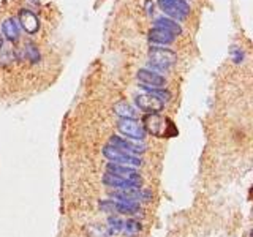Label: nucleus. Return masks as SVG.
Masks as SVG:
<instances>
[{"label": "nucleus", "mask_w": 253, "mask_h": 237, "mask_svg": "<svg viewBox=\"0 0 253 237\" xmlns=\"http://www.w3.org/2000/svg\"><path fill=\"white\" fill-rule=\"evenodd\" d=\"M177 62L176 52L165 48H151L149 49V65L155 70H170Z\"/></svg>", "instance_id": "f257e3e1"}, {"label": "nucleus", "mask_w": 253, "mask_h": 237, "mask_svg": "<svg viewBox=\"0 0 253 237\" xmlns=\"http://www.w3.org/2000/svg\"><path fill=\"white\" fill-rule=\"evenodd\" d=\"M103 155H105L111 163L124 164V166H130V168H133V166H141V164H142V160H141L139 157L122 152V150L113 147L111 144H106V146L103 147Z\"/></svg>", "instance_id": "f03ea898"}, {"label": "nucleus", "mask_w": 253, "mask_h": 237, "mask_svg": "<svg viewBox=\"0 0 253 237\" xmlns=\"http://www.w3.org/2000/svg\"><path fill=\"white\" fill-rule=\"evenodd\" d=\"M117 130L124 136L132 138V139H138V141H142L147 135L144 131V128H142V125L136 120V118H127V117L119 118Z\"/></svg>", "instance_id": "7ed1b4c3"}, {"label": "nucleus", "mask_w": 253, "mask_h": 237, "mask_svg": "<svg viewBox=\"0 0 253 237\" xmlns=\"http://www.w3.org/2000/svg\"><path fill=\"white\" fill-rule=\"evenodd\" d=\"M158 5L166 15H170L174 19H179V21H182L190 13L189 3L184 2V0H158Z\"/></svg>", "instance_id": "20e7f679"}, {"label": "nucleus", "mask_w": 253, "mask_h": 237, "mask_svg": "<svg viewBox=\"0 0 253 237\" xmlns=\"http://www.w3.org/2000/svg\"><path fill=\"white\" fill-rule=\"evenodd\" d=\"M106 174H111L119 177V179H124L127 182H132L135 185H141V176L135 168L124 166V164H116V163H109L106 166Z\"/></svg>", "instance_id": "39448f33"}, {"label": "nucleus", "mask_w": 253, "mask_h": 237, "mask_svg": "<svg viewBox=\"0 0 253 237\" xmlns=\"http://www.w3.org/2000/svg\"><path fill=\"white\" fill-rule=\"evenodd\" d=\"M113 198L119 202L125 204H138L139 201H147L151 198V193L144 192L139 187L136 188H127V190H116L113 193Z\"/></svg>", "instance_id": "423d86ee"}, {"label": "nucleus", "mask_w": 253, "mask_h": 237, "mask_svg": "<svg viewBox=\"0 0 253 237\" xmlns=\"http://www.w3.org/2000/svg\"><path fill=\"white\" fill-rule=\"evenodd\" d=\"M135 103L141 111H144L147 114H158L161 109L165 108V103L160 100L158 97H155L154 94H142L135 98Z\"/></svg>", "instance_id": "0eeeda50"}, {"label": "nucleus", "mask_w": 253, "mask_h": 237, "mask_svg": "<svg viewBox=\"0 0 253 237\" xmlns=\"http://www.w3.org/2000/svg\"><path fill=\"white\" fill-rule=\"evenodd\" d=\"M142 128L146 133H151L154 136L165 138L166 133V120L158 114H147L142 118Z\"/></svg>", "instance_id": "6e6552de"}, {"label": "nucleus", "mask_w": 253, "mask_h": 237, "mask_svg": "<svg viewBox=\"0 0 253 237\" xmlns=\"http://www.w3.org/2000/svg\"><path fill=\"white\" fill-rule=\"evenodd\" d=\"M138 81L142 84V89H163L166 85V79L163 76L146 68L138 71Z\"/></svg>", "instance_id": "1a4fd4ad"}, {"label": "nucleus", "mask_w": 253, "mask_h": 237, "mask_svg": "<svg viewBox=\"0 0 253 237\" xmlns=\"http://www.w3.org/2000/svg\"><path fill=\"white\" fill-rule=\"evenodd\" d=\"M108 144H111L113 147L122 150V152L130 154V155H136L138 157L139 154H144L146 152V146L144 144H139V142H132L125 139V138H120V136H113L109 139Z\"/></svg>", "instance_id": "9d476101"}, {"label": "nucleus", "mask_w": 253, "mask_h": 237, "mask_svg": "<svg viewBox=\"0 0 253 237\" xmlns=\"http://www.w3.org/2000/svg\"><path fill=\"white\" fill-rule=\"evenodd\" d=\"M100 209L105 212H119L124 215H135L141 210L138 204H125L119 201H103L100 202Z\"/></svg>", "instance_id": "9b49d317"}, {"label": "nucleus", "mask_w": 253, "mask_h": 237, "mask_svg": "<svg viewBox=\"0 0 253 237\" xmlns=\"http://www.w3.org/2000/svg\"><path fill=\"white\" fill-rule=\"evenodd\" d=\"M19 22H21V27L30 35L37 34L38 29H40V21H38V18L30 10L19 11Z\"/></svg>", "instance_id": "f8f14e48"}, {"label": "nucleus", "mask_w": 253, "mask_h": 237, "mask_svg": "<svg viewBox=\"0 0 253 237\" xmlns=\"http://www.w3.org/2000/svg\"><path fill=\"white\" fill-rule=\"evenodd\" d=\"M149 40L154 43H160V44H171L174 41V35L168 30L155 27L149 32Z\"/></svg>", "instance_id": "ddd939ff"}, {"label": "nucleus", "mask_w": 253, "mask_h": 237, "mask_svg": "<svg viewBox=\"0 0 253 237\" xmlns=\"http://www.w3.org/2000/svg\"><path fill=\"white\" fill-rule=\"evenodd\" d=\"M103 183H105L106 187H111V188H116V190H127V188H136L138 187L132 182L119 179V177L111 176V174H105V177H103Z\"/></svg>", "instance_id": "4468645a"}, {"label": "nucleus", "mask_w": 253, "mask_h": 237, "mask_svg": "<svg viewBox=\"0 0 253 237\" xmlns=\"http://www.w3.org/2000/svg\"><path fill=\"white\" fill-rule=\"evenodd\" d=\"M155 27L171 32L174 37L182 34V27H180L177 22H174L173 19H168V18H158V19H155Z\"/></svg>", "instance_id": "2eb2a0df"}, {"label": "nucleus", "mask_w": 253, "mask_h": 237, "mask_svg": "<svg viewBox=\"0 0 253 237\" xmlns=\"http://www.w3.org/2000/svg\"><path fill=\"white\" fill-rule=\"evenodd\" d=\"M2 30H3V35L10 40V41H16L19 38V25L15 19H6L2 25Z\"/></svg>", "instance_id": "dca6fc26"}, {"label": "nucleus", "mask_w": 253, "mask_h": 237, "mask_svg": "<svg viewBox=\"0 0 253 237\" xmlns=\"http://www.w3.org/2000/svg\"><path fill=\"white\" fill-rule=\"evenodd\" d=\"M114 111H116V114L120 116V118H135V113L136 111L132 108V104H128L127 101H119V103H116L114 104Z\"/></svg>", "instance_id": "f3484780"}, {"label": "nucleus", "mask_w": 253, "mask_h": 237, "mask_svg": "<svg viewBox=\"0 0 253 237\" xmlns=\"http://www.w3.org/2000/svg\"><path fill=\"white\" fill-rule=\"evenodd\" d=\"M139 231H141L139 221H136V220L122 221V233H125V234H128V236H136Z\"/></svg>", "instance_id": "a211bd4d"}, {"label": "nucleus", "mask_w": 253, "mask_h": 237, "mask_svg": "<svg viewBox=\"0 0 253 237\" xmlns=\"http://www.w3.org/2000/svg\"><path fill=\"white\" fill-rule=\"evenodd\" d=\"M22 51H24V57L29 59V60H32V62H38V60H40V54H38V49L35 48L34 44L24 46Z\"/></svg>", "instance_id": "6ab92c4d"}, {"label": "nucleus", "mask_w": 253, "mask_h": 237, "mask_svg": "<svg viewBox=\"0 0 253 237\" xmlns=\"http://www.w3.org/2000/svg\"><path fill=\"white\" fill-rule=\"evenodd\" d=\"M109 233H120L122 231V220H119V218H116V217H114V218H109Z\"/></svg>", "instance_id": "aec40b11"}, {"label": "nucleus", "mask_w": 253, "mask_h": 237, "mask_svg": "<svg viewBox=\"0 0 253 237\" xmlns=\"http://www.w3.org/2000/svg\"><path fill=\"white\" fill-rule=\"evenodd\" d=\"M146 6L149 8V10H147L149 13H154V3H151V2H146Z\"/></svg>", "instance_id": "412c9836"}, {"label": "nucleus", "mask_w": 253, "mask_h": 237, "mask_svg": "<svg viewBox=\"0 0 253 237\" xmlns=\"http://www.w3.org/2000/svg\"><path fill=\"white\" fill-rule=\"evenodd\" d=\"M2 41H3V40H2V35H0V48H2Z\"/></svg>", "instance_id": "4be33fe9"}]
</instances>
